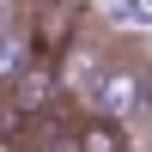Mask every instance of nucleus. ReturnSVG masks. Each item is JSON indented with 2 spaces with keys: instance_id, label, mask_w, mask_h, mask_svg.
<instances>
[{
  "instance_id": "f257e3e1",
  "label": "nucleus",
  "mask_w": 152,
  "mask_h": 152,
  "mask_svg": "<svg viewBox=\"0 0 152 152\" xmlns=\"http://www.w3.org/2000/svg\"><path fill=\"white\" fill-rule=\"evenodd\" d=\"M18 24L24 37H31V55L49 61V67H61V61L73 55V43H79V6H67V0H18Z\"/></svg>"
},
{
  "instance_id": "f03ea898",
  "label": "nucleus",
  "mask_w": 152,
  "mask_h": 152,
  "mask_svg": "<svg viewBox=\"0 0 152 152\" xmlns=\"http://www.w3.org/2000/svg\"><path fill=\"white\" fill-rule=\"evenodd\" d=\"M73 152H128V134L110 116H85L79 128H73Z\"/></svg>"
}]
</instances>
